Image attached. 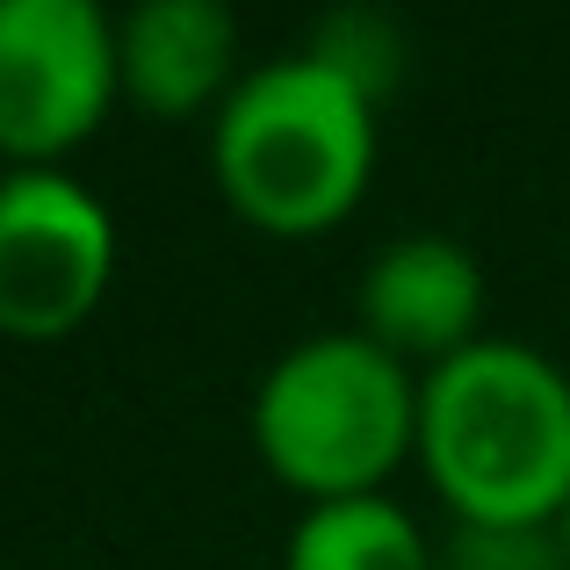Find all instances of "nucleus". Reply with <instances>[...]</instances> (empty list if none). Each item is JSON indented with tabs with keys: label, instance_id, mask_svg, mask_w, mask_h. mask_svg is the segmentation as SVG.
Here are the masks:
<instances>
[{
	"label": "nucleus",
	"instance_id": "obj_1",
	"mask_svg": "<svg viewBox=\"0 0 570 570\" xmlns=\"http://www.w3.org/2000/svg\"><path fill=\"white\" fill-rule=\"evenodd\" d=\"M419 470L455 528H563L570 368L484 333L419 376Z\"/></svg>",
	"mask_w": 570,
	"mask_h": 570
},
{
	"label": "nucleus",
	"instance_id": "obj_2",
	"mask_svg": "<svg viewBox=\"0 0 570 570\" xmlns=\"http://www.w3.org/2000/svg\"><path fill=\"white\" fill-rule=\"evenodd\" d=\"M376 101L311 51L246 66L209 124V181L261 238H325L376 181Z\"/></svg>",
	"mask_w": 570,
	"mask_h": 570
},
{
	"label": "nucleus",
	"instance_id": "obj_3",
	"mask_svg": "<svg viewBox=\"0 0 570 570\" xmlns=\"http://www.w3.org/2000/svg\"><path fill=\"white\" fill-rule=\"evenodd\" d=\"M253 448L304 505L376 499L419 462V368L354 325L296 340L253 390Z\"/></svg>",
	"mask_w": 570,
	"mask_h": 570
},
{
	"label": "nucleus",
	"instance_id": "obj_4",
	"mask_svg": "<svg viewBox=\"0 0 570 570\" xmlns=\"http://www.w3.org/2000/svg\"><path fill=\"white\" fill-rule=\"evenodd\" d=\"M124 101L101 0H0V174L66 167Z\"/></svg>",
	"mask_w": 570,
	"mask_h": 570
},
{
	"label": "nucleus",
	"instance_id": "obj_5",
	"mask_svg": "<svg viewBox=\"0 0 570 570\" xmlns=\"http://www.w3.org/2000/svg\"><path fill=\"white\" fill-rule=\"evenodd\" d=\"M124 261L116 217L80 174L14 167L0 174V333L22 347L80 333L101 311Z\"/></svg>",
	"mask_w": 570,
	"mask_h": 570
},
{
	"label": "nucleus",
	"instance_id": "obj_6",
	"mask_svg": "<svg viewBox=\"0 0 570 570\" xmlns=\"http://www.w3.org/2000/svg\"><path fill=\"white\" fill-rule=\"evenodd\" d=\"M354 333H368L404 368H441L484 340V267L448 232H404L362 267Z\"/></svg>",
	"mask_w": 570,
	"mask_h": 570
},
{
	"label": "nucleus",
	"instance_id": "obj_7",
	"mask_svg": "<svg viewBox=\"0 0 570 570\" xmlns=\"http://www.w3.org/2000/svg\"><path fill=\"white\" fill-rule=\"evenodd\" d=\"M116 80L124 101L153 124H188L232 101L246 80L238 66V14L224 0H138L116 14Z\"/></svg>",
	"mask_w": 570,
	"mask_h": 570
},
{
	"label": "nucleus",
	"instance_id": "obj_8",
	"mask_svg": "<svg viewBox=\"0 0 570 570\" xmlns=\"http://www.w3.org/2000/svg\"><path fill=\"white\" fill-rule=\"evenodd\" d=\"M282 570H441V549L390 491H376V499L304 505L282 542Z\"/></svg>",
	"mask_w": 570,
	"mask_h": 570
},
{
	"label": "nucleus",
	"instance_id": "obj_9",
	"mask_svg": "<svg viewBox=\"0 0 570 570\" xmlns=\"http://www.w3.org/2000/svg\"><path fill=\"white\" fill-rule=\"evenodd\" d=\"M304 51H311V58H325L333 72H347V80L362 87L368 101H383V95H390V80H397V66H404L397 29H390L383 14H368V8L333 14V22H325L318 37L304 43Z\"/></svg>",
	"mask_w": 570,
	"mask_h": 570
},
{
	"label": "nucleus",
	"instance_id": "obj_10",
	"mask_svg": "<svg viewBox=\"0 0 570 570\" xmlns=\"http://www.w3.org/2000/svg\"><path fill=\"white\" fill-rule=\"evenodd\" d=\"M441 570H570L563 528H455Z\"/></svg>",
	"mask_w": 570,
	"mask_h": 570
},
{
	"label": "nucleus",
	"instance_id": "obj_11",
	"mask_svg": "<svg viewBox=\"0 0 570 570\" xmlns=\"http://www.w3.org/2000/svg\"><path fill=\"white\" fill-rule=\"evenodd\" d=\"M563 549H570V513H563Z\"/></svg>",
	"mask_w": 570,
	"mask_h": 570
}]
</instances>
